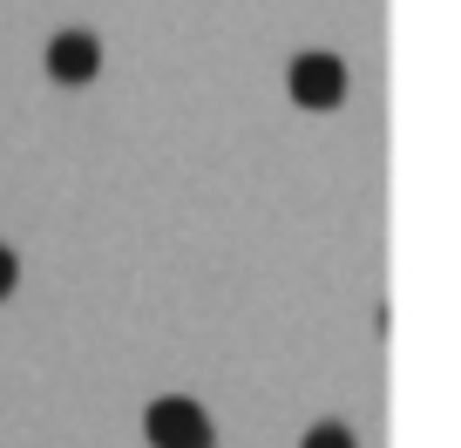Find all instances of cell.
Instances as JSON below:
<instances>
[{
	"label": "cell",
	"instance_id": "6da1fadb",
	"mask_svg": "<svg viewBox=\"0 0 461 448\" xmlns=\"http://www.w3.org/2000/svg\"><path fill=\"white\" fill-rule=\"evenodd\" d=\"M143 434L149 448H217V421L203 415V401L190 394H163L143 407Z\"/></svg>",
	"mask_w": 461,
	"mask_h": 448
},
{
	"label": "cell",
	"instance_id": "277c9868",
	"mask_svg": "<svg viewBox=\"0 0 461 448\" xmlns=\"http://www.w3.org/2000/svg\"><path fill=\"white\" fill-rule=\"evenodd\" d=\"M299 448H360V442H353L346 421H312V428L299 434Z\"/></svg>",
	"mask_w": 461,
	"mask_h": 448
},
{
	"label": "cell",
	"instance_id": "5b68a950",
	"mask_svg": "<svg viewBox=\"0 0 461 448\" xmlns=\"http://www.w3.org/2000/svg\"><path fill=\"white\" fill-rule=\"evenodd\" d=\"M21 292V259H14V245H0V306Z\"/></svg>",
	"mask_w": 461,
	"mask_h": 448
},
{
	"label": "cell",
	"instance_id": "3957f363",
	"mask_svg": "<svg viewBox=\"0 0 461 448\" xmlns=\"http://www.w3.org/2000/svg\"><path fill=\"white\" fill-rule=\"evenodd\" d=\"M48 75H55L61 88H88L102 75V41L88 28H61L55 41H48Z\"/></svg>",
	"mask_w": 461,
	"mask_h": 448
},
{
	"label": "cell",
	"instance_id": "7a4b0ae2",
	"mask_svg": "<svg viewBox=\"0 0 461 448\" xmlns=\"http://www.w3.org/2000/svg\"><path fill=\"white\" fill-rule=\"evenodd\" d=\"M285 82H292V102H299V109L326 116V109L346 102V61L332 55V48H305V55H292Z\"/></svg>",
	"mask_w": 461,
	"mask_h": 448
}]
</instances>
